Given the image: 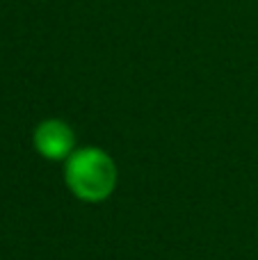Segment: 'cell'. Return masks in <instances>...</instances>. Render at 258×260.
Listing matches in <instances>:
<instances>
[{"label":"cell","mask_w":258,"mask_h":260,"mask_svg":"<svg viewBox=\"0 0 258 260\" xmlns=\"http://www.w3.org/2000/svg\"><path fill=\"white\" fill-rule=\"evenodd\" d=\"M117 162L99 146L76 148L64 162V183L69 192L85 203H101L117 187Z\"/></svg>","instance_id":"obj_1"},{"label":"cell","mask_w":258,"mask_h":260,"mask_svg":"<svg viewBox=\"0 0 258 260\" xmlns=\"http://www.w3.org/2000/svg\"><path fill=\"white\" fill-rule=\"evenodd\" d=\"M32 144L44 160L67 162V157L76 151V133L62 119H44L32 133Z\"/></svg>","instance_id":"obj_2"}]
</instances>
